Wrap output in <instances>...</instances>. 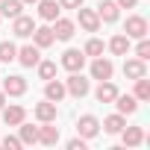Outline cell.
Listing matches in <instances>:
<instances>
[{
	"instance_id": "6da1fadb",
	"label": "cell",
	"mask_w": 150,
	"mask_h": 150,
	"mask_svg": "<svg viewBox=\"0 0 150 150\" xmlns=\"http://www.w3.org/2000/svg\"><path fill=\"white\" fill-rule=\"evenodd\" d=\"M65 91H68L71 97H86V94H88V80L83 77L80 71H77V74H71L68 83H65Z\"/></svg>"
},
{
	"instance_id": "7a4b0ae2",
	"label": "cell",
	"mask_w": 150,
	"mask_h": 150,
	"mask_svg": "<svg viewBox=\"0 0 150 150\" xmlns=\"http://www.w3.org/2000/svg\"><path fill=\"white\" fill-rule=\"evenodd\" d=\"M83 65H86V53L83 50H65L62 53V68L65 71L77 74V71H83Z\"/></svg>"
},
{
	"instance_id": "3957f363",
	"label": "cell",
	"mask_w": 150,
	"mask_h": 150,
	"mask_svg": "<svg viewBox=\"0 0 150 150\" xmlns=\"http://www.w3.org/2000/svg\"><path fill=\"white\" fill-rule=\"evenodd\" d=\"M124 33H127V38H144V35H147V21H144L141 15H129Z\"/></svg>"
},
{
	"instance_id": "277c9868",
	"label": "cell",
	"mask_w": 150,
	"mask_h": 150,
	"mask_svg": "<svg viewBox=\"0 0 150 150\" xmlns=\"http://www.w3.org/2000/svg\"><path fill=\"white\" fill-rule=\"evenodd\" d=\"M112 74H115V65H112L109 59H103V56H94V62H91V77H94V80H112Z\"/></svg>"
},
{
	"instance_id": "5b68a950",
	"label": "cell",
	"mask_w": 150,
	"mask_h": 150,
	"mask_svg": "<svg viewBox=\"0 0 150 150\" xmlns=\"http://www.w3.org/2000/svg\"><path fill=\"white\" fill-rule=\"evenodd\" d=\"M77 132H80L83 138H94V135L100 132V121H97L94 115H83V118L77 121Z\"/></svg>"
},
{
	"instance_id": "8992f818",
	"label": "cell",
	"mask_w": 150,
	"mask_h": 150,
	"mask_svg": "<svg viewBox=\"0 0 150 150\" xmlns=\"http://www.w3.org/2000/svg\"><path fill=\"white\" fill-rule=\"evenodd\" d=\"M77 18H80V27L86 30V33H97V27H100V18H97V12L94 9H77Z\"/></svg>"
},
{
	"instance_id": "52a82bcc",
	"label": "cell",
	"mask_w": 150,
	"mask_h": 150,
	"mask_svg": "<svg viewBox=\"0 0 150 150\" xmlns=\"http://www.w3.org/2000/svg\"><path fill=\"white\" fill-rule=\"evenodd\" d=\"M118 9H121V6L115 3V0H103V3H100L94 12H97V18H100V21H106V24H115V21H118Z\"/></svg>"
},
{
	"instance_id": "ba28073f",
	"label": "cell",
	"mask_w": 150,
	"mask_h": 150,
	"mask_svg": "<svg viewBox=\"0 0 150 150\" xmlns=\"http://www.w3.org/2000/svg\"><path fill=\"white\" fill-rule=\"evenodd\" d=\"M3 91L12 94V97H21V94L27 91V80L18 77V74H15V77H6V80H3Z\"/></svg>"
},
{
	"instance_id": "9c48e42d",
	"label": "cell",
	"mask_w": 150,
	"mask_h": 150,
	"mask_svg": "<svg viewBox=\"0 0 150 150\" xmlns=\"http://www.w3.org/2000/svg\"><path fill=\"white\" fill-rule=\"evenodd\" d=\"M53 35H56L59 41H71V38H74V21H68V18H56V24H53Z\"/></svg>"
},
{
	"instance_id": "30bf717a",
	"label": "cell",
	"mask_w": 150,
	"mask_h": 150,
	"mask_svg": "<svg viewBox=\"0 0 150 150\" xmlns=\"http://www.w3.org/2000/svg\"><path fill=\"white\" fill-rule=\"evenodd\" d=\"M12 21H15V24H12V33H15V35H21V38L33 35V30H35L33 18H27V15H18V18H12Z\"/></svg>"
},
{
	"instance_id": "8fae6325",
	"label": "cell",
	"mask_w": 150,
	"mask_h": 150,
	"mask_svg": "<svg viewBox=\"0 0 150 150\" xmlns=\"http://www.w3.org/2000/svg\"><path fill=\"white\" fill-rule=\"evenodd\" d=\"M15 59H18L24 68H33V65H38V59H41V56H38V47L27 44V47H21V50H18V56H15Z\"/></svg>"
},
{
	"instance_id": "7c38bea8",
	"label": "cell",
	"mask_w": 150,
	"mask_h": 150,
	"mask_svg": "<svg viewBox=\"0 0 150 150\" xmlns=\"http://www.w3.org/2000/svg\"><path fill=\"white\" fill-rule=\"evenodd\" d=\"M94 97L100 100V103H112L115 97H118V88L109 83V80H100V86H97V91H94Z\"/></svg>"
},
{
	"instance_id": "4fadbf2b",
	"label": "cell",
	"mask_w": 150,
	"mask_h": 150,
	"mask_svg": "<svg viewBox=\"0 0 150 150\" xmlns=\"http://www.w3.org/2000/svg\"><path fill=\"white\" fill-rule=\"evenodd\" d=\"M35 118H38L41 124H47V121L53 124V121H56V103H53V100L38 103V106H35Z\"/></svg>"
},
{
	"instance_id": "5bb4252c",
	"label": "cell",
	"mask_w": 150,
	"mask_h": 150,
	"mask_svg": "<svg viewBox=\"0 0 150 150\" xmlns=\"http://www.w3.org/2000/svg\"><path fill=\"white\" fill-rule=\"evenodd\" d=\"M124 74L129 80H138V77H147V68H144V62L135 56V59H127V65H124Z\"/></svg>"
},
{
	"instance_id": "9a60e30c",
	"label": "cell",
	"mask_w": 150,
	"mask_h": 150,
	"mask_svg": "<svg viewBox=\"0 0 150 150\" xmlns=\"http://www.w3.org/2000/svg\"><path fill=\"white\" fill-rule=\"evenodd\" d=\"M59 3H56V0H41V3H38V18H44V21H56L59 18Z\"/></svg>"
},
{
	"instance_id": "2e32d148",
	"label": "cell",
	"mask_w": 150,
	"mask_h": 150,
	"mask_svg": "<svg viewBox=\"0 0 150 150\" xmlns=\"http://www.w3.org/2000/svg\"><path fill=\"white\" fill-rule=\"evenodd\" d=\"M33 38H35V47H50L56 41V35H53L50 27H35L33 30Z\"/></svg>"
},
{
	"instance_id": "e0dca14e",
	"label": "cell",
	"mask_w": 150,
	"mask_h": 150,
	"mask_svg": "<svg viewBox=\"0 0 150 150\" xmlns=\"http://www.w3.org/2000/svg\"><path fill=\"white\" fill-rule=\"evenodd\" d=\"M65 94H68V91H65V86H62L59 80H47V86H44V97H47V100L59 103V100H62Z\"/></svg>"
},
{
	"instance_id": "ac0fdd59",
	"label": "cell",
	"mask_w": 150,
	"mask_h": 150,
	"mask_svg": "<svg viewBox=\"0 0 150 150\" xmlns=\"http://www.w3.org/2000/svg\"><path fill=\"white\" fill-rule=\"evenodd\" d=\"M112 103L118 106V112H121V115H132V112L138 109V100H135V97H129V94H118Z\"/></svg>"
},
{
	"instance_id": "d6986e66",
	"label": "cell",
	"mask_w": 150,
	"mask_h": 150,
	"mask_svg": "<svg viewBox=\"0 0 150 150\" xmlns=\"http://www.w3.org/2000/svg\"><path fill=\"white\" fill-rule=\"evenodd\" d=\"M124 132V144L127 147H138L141 141H144V129L141 127H127V129H121Z\"/></svg>"
},
{
	"instance_id": "ffe728a7",
	"label": "cell",
	"mask_w": 150,
	"mask_h": 150,
	"mask_svg": "<svg viewBox=\"0 0 150 150\" xmlns=\"http://www.w3.org/2000/svg\"><path fill=\"white\" fill-rule=\"evenodd\" d=\"M24 118H27L24 106H9V109H3V121H6L9 127H18V124H21Z\"/></svg>"
},
{
	"instance_id": "44dd1931",
	"label": "cell",
	"mask_w": 150,
	"mask_h": 150,
	"mask_svg": "<svg viewBox=\"0 0 150 150\" xmlns=\"http://www.w3.org/2000/svg\"><path fill=\"white\" fill-rule=\"evenodd\" d=\"M24 9L21 0H0V15H6V18H18Z\"/></svg>"
},
{
	"instance_id": "7402d4cb",
	"label": "cell",
	"mask_w": 150,
	"mask_h": 150,
	"mask_svg": "<svg viewBox=\"0 0 150 150\" xmlns=\"http://www.w3.org/2000/svg\"><path fill=\"white\" fill-rule=\"evenodd\" d=\"M109 50H112L115 56H127V53H129V38H127L124 33H121V35H115V38L109 41Z\"/></svg>"
},
{
	"instance_id": "603a6c76",
	"label": "cell",
	"mask_w": 150,
	"mask_h": 150,
	"mask_svg": "<svg viewBox=\"0 0 150 150\" xmlns=\"http://www.w3.org/2000/svg\"><path fill=\"white\" fill-rule=\"evenodd\" d=\"M127 127V121H124V115H109L106 121H103V129L109 132V135H118L121 129Z\"/></svg>"
},
{
	"instance_id": "cb8c5ba5",
	"label": "cell",
	"mask_w": 150,
	"mask_h": 150,
	"mask_svg": "<svg viewBox=\"0 0 150 150\" xmlns=\"http://www.w3.org/2000/svg\"><path fill=\"white\" fill-rule=\"evenodd\" d=\"M38 141L41 144H56L59 141V127H50V121L38 129Z\"/></svg>"
},
{
	"instance_id": "d4e9b609",
	"label": "cell",
	"mask_w": 150,
	"mask_h": 150,
	"mask_svg": "<svg viewBox=\"0 0 150 150\" xmlns=\"http://www.w3.org/2000/svg\"><path fill=\"white\" fill-rule=\"evenodd\" d=\"M18 127H21V141H24V144H35V141H38V129H35V127H30V124H24V121H21Z\"/></svg>"
},
{
	"instance_id": "484cf974",
	"label": "cell",
	"mask_w": 150,
	"mask_h": 150,
	"mask_svg": "<svg viewBox=\"0 0 150 150\" xmlns=\"http://www.w3.org/2000/svg\"><path fill=\"white\" fill-rule=\"evenodd\" d=\"M18 56V47L12 41H0V62H15Z\"/></svg>"
},
{
	"instance_id": "4316f807",
	"label": "cell",
	"mask_w": 150,
	"mask_h": 150,
	"mask_svg": "<svg viewBox=\"0 0 150 150\" xmlns=\"http://www.w3.org/2000/svg\"><path fill=\"white\" fill-rule=\"evenodd\" d=\"M135 100H150V83L144 77L135 80Z\"/></svg>"
},
{
	"instance_id": "83f0119b",
	"label": "cell",
	"mask_w": 150,
	"mask_h": 150,
	"mask_svg": "<svg viewBox=\"0 0 150 150\" xmlns=\"http://www.w3.org/2000/svg\"><path fill=\"white\" fill-rule=\"evenodd\" d=\"M38 77L41 80H53L56 77V62H41L38 59Z\"/></svg>"
},
{
	"instance_id": "f1b7e54d",
	"label": "cell",
	"mask_w": 150,
	"mask_h": 150,
	"mask_svg": "<svg viewBox=\"0 0 150 150\" xmlns=\"http://www.w3.org/2000/svg\"><path fill=\"white\" fill-rule=\"evenodd\" d=\"M83 53H86V56H103V41H100V38H91V41L83 47Z\"/></svg>"
},
{
	"instance_id": "f546056e",
	"label": "cell",
	"mask_w": 150,
	"mask_h": 150,
	"mask_svg": "<svg viewBox=\"0 0 150 150\" xmlns=\"http://www.w3.org/2000/svg\"><path fill=\"white\" fill-rule=\"evenodd\" d=\"M135 56H138L141 62H147V59H150V41H147V35H144V38H138V47H135Z\"/></svg>"
},
{
	"instance_id": "4dcf8cb0",
	"label": "cell",
	"mask_w": 150,
	"mask_h": 150,
	"mask_svg": "<svg viewBox=\"0 0 150 150\" xmlns=\"http://www.w3.org/2000/svg\"><path fill=\"white\" fill-rule=\"evenodd\" d=\"M3 147H12V150H18V147H24V141H21V138H15V135H6V138H3Z\"/></svg>"
},
{
	"instance_id": "1f68e13d",
	"label": "cell",
	"mask_w": 150,
	"mask_h": 150,
	"mask_svg": "<svg viewBox=\"0 0 150 150\" xmlns=\"http://www.w3.org/2000/svg\"><path fill=\"white\" fill-rule=\"evenodd\" d=\"M59 6H62V9H80L83 0H59Z\"/></svg>"
},
{
	"instance_id": "d6a6232c",
	"label": "cell",
	"mask_w": 150,
	"mask_h": 150,
	"mask_svg": "<svg viewBox=\"0 0 150 150\" xmlns=\"http://www.w3.org/2000/svg\"><path fill=\"white\" fill-rule=\"evenodd\" d=\"M68 147H71V150H86V138H71Z\"/></svg>"
},
{
	"instance_id": "836d02e7",
	"label": "cell",
	"mask_w": 150,
	"mask_h": 150,
	"mask_svg": "<svg viewBox=\"0 0 150 150\" xmlns=\"http://www.w3.org/2000/svg\"><path fill=\"white\" fill-rule=\"evenodd\" d=\"M115 3H118V6H124V9H132L138 0H115Z\"/></svg>"
},
{
	"instance_id": "e575fe53",
	"label": "cell",
	"mask_w": 150,
	"mask_h": 150,
	"mask_svg": "<svg viewBox=\"0 0 150 150\" xmlns=\"http://www.w3.org/2000/svg\"><path fill=\"white\" fill-rule=\"evenodd\" d=\"M3 103H6V91H0V109H3Z\"/></svg>"
},
{
	"instance_id": "d590c367",
	"label": "cell",
	"mask_w": 150,
	"mask_h": 150,
	"mask_svg": "<svg viewBox=\"0 0 150 150\" xmlns=\"http://www.w3.org/2000/svg\"><path fill=\"white\" fill-rule=\"evenodd\" d=\"M21 3H38V0H21Z\"/></svg>"
}]
</instances>
